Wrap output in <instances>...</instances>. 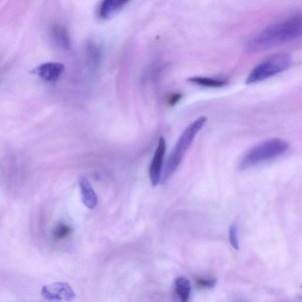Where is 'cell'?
Listing matches in <instances>:
<instances>
[{
  "label": "cell",
  "mask_w": 302,
  "mask_h": 302,
  "mask_svg": "<svg viewBox=\"0 0 302 302\" xmlns=\"http://www.w3.org/2000/svg\"><path fill=\"white\" fill-rule=\"evenodd\" d=\"M292 58L288 53L274 54L254 67L246 80L247 85L263 81L285 71L290 67Z\"/></svg>",
  "instance_id": "cell-4"
},
{
  "label": "cell",
  "mask_w": 302,
  "mask_h": 302,
  "mask_svg": "<svg viewBox=\"0 0 302 302\" xmlns=\"http://www.w3.org/2000/svg\"><path fill=\"white\" fill-rule=\"evenodd\" d=\"M288 141L281 138H273L263 141L250 149L243 155L239 168L245 170L260 163L274 159L284 154L289 149Z\"/></svg>",
  "instance_id": "cell-3"
},
{
  "label": "cell",
  "mask_w": 302,
  "mask_h": 302,
  "mask_svg": "<svg viewBox=\"0 0 302 302\" xmlns=\"http://www.w3.org/2000/svg\"><path fill=\"white\" fill-rule=\"evenodd\" d=\"M301 14H296L269 25L247 41V52H262L297 39L302 35Z\"/></svg>",
  "instance_id": "cell-1"
},
{
  "label": "cell",
  "mask_w": 302,
  "mask_h": 302,
  "mask_svg": "<svg viewBox=\"0 0 302 302\" xmlns=\"http://www.w3.org/2000/svg\"><path fill=\"white\" fill-rule=\"evenodd\" d=\"M41 295L49 301H72L76 298L75 292L71 287L64 282L44 286L41 289Z\"/></svg>",
  "instance_id": "cell-5"
},
{
  "label": "cell",
  "mask_w": 302,
  "mask_h": 302,
  "mask_svg": "<svg viewBox=\"0 0 302 302\" xmlns=\"http://www.w3.org/2000/svg\"><path fill=\"white\" fill-rule=\"evenodd\" d=\"M65 66L63 64L49 62L41 64L33 70V72L40 76L48 82H55L63 72Z\"/></svg>",
  "instance_id": "cell-7"
},
{
  "label": "cell",
  "mask_w": 302,
  "mask_h": 302,
  "mask_svg": "<svg viewBox=\"0 0 302 302\" xmlns=\"http://www.w3.org/2000/svg\"><path fill=\"white\" fill-rule=\"evenodd\" d=\"M207 121V118L202 116L189 124L183 132L167 159L160 180L162 182L168 181L178 168L184 159L185 153L191 146L195 137L204 126Z\"/></svg>",
  "instance_id": "cell-2"
},
{
  "label": "cell",
  "mask_w": 302,
  "mask_h": 302,
  "mask_svg": "<svg viewBox=\"0 0 302 302\" xmlns=\"http://www.w3.org/2000/svg\"><path fill=\"white\" fill-rule=\"evenodd\" d=\"M51 36L55 42L63 49H68L70 47V40L68 32L62 25L55 24L51 28Z\"/></svg>",
  "instance_id": "cell-9"
},
{
  "label": "cell",
  "mask_w": 302,
  "mask_h": 302,
  "mask_svg": "<svg viewBox=\"0 0 302 302\" xmlns=\"http://www.w3.org/2000/svg\"><path fill=\"white\" fill-rule=\"evenodd\" d=\"M187 81L195 85L210 88H222L227 84L226 80L202 76L192 77L188 78Z\"/></svg>",
  "instance_id": "cell-10"
},
{
  "label": "cell",
  "mask_w": 302,
  "mask_h": 302,
  "mask_svg": "<svg viewBox=\"0 0 302 302\" xmlns=\"http://www.w3.org/2000/svg\"><path fill=\"white\" fill-rule=\"evenodd\" d=\"M182 98V95L179 93H176V94H173L169 96L168 99V104L170 106L175 105L176 103H178L180 99Z\"/></svg>",
  "instance_id": "cell-16"
},
{
  "label": "cell",
  "mask_w": 302,
  "mask_h": 302,
  "mask_svg": "<svg viewBox=\"0 0 302 302\" xmlns=\"http://www.w3.org/2000/svg\"><path fill=\"white\" fill-rule=\"evenodd\" d=\"M175 292L176 295L183 302H187L190 298L191 285L187 278L179 277L175 281Z\"/></svg>",
  "instance_id": "cell-11"
},
{
  "label": "cell",
  "mask_w": 302,
  "mask_h": 302,
  "mask_svg": "<svg viewBox=\"0 0 302 302\" xmlns=\"http://www.w3.org/2000/svg\"><path fill=\"white\" fill-rule=\"evenodd\" d=\"M166 141L163 137H160L158 146L153 157L150 167L151 181L153 186L159 184L161 180L163 160L166 151Z\"/></svg>",
  "instance_id": "cell-6"
},
{
  "label": "cell",
  "mask_w": 302,
  "mask_h": 302,
  "mask_svg": "<svg viewBox=\"0 0 302 302\" xmlns=\"http://www.w3.org/2000/svg\"><path fill=\"white\" fill-rule=\"evenodd\" d=\"M229 238L230 243L233 248L236 250H239V239H238L237 224L234 223L230 227L229 230Z\"/></svg>",
  "instance_id": "cell-14"
},
{
  "label": "cell",
  "mask_w": 302,
  "mask_h": 302,
  "mask_svg": "<svg viewBox=\"0 0 302 302\" xmlns=\"http://www.w3.org/2000/svg\"><path fill=\"white\" fill-rule=\"evenodd\" d=\"M196 284L201 288L212 289L216 287L217 280L216 279H197Z\"/></svg>",
  "instance_id": "cell-15"
},
{
  "label": "cell",
  "mask_w": 302,
  "mask_h": 302,
  "mask_svg": "<svg viewBox=\"0 0 302 302\" xmlns=\"http://www.w3.org/2000/svg\"><path fill=\"white\" fill-rule=\"evenodd\" d=\"M72 228L66 224H58L53 231V236L54 239L59 241L65 239L72 232Z\"/></svg>",
  "instance_id": "cell-13"
},
{
  "label": "cell",
  "mask_w": 302,
  "mask_h": 302,
  "mask_svg": "<svg viewBox=\"0 0 302 302\" xmlns=\"http://www.w3.org/2000/svg\"><path fill=\"white\" fill-rule=\"evenodd\" d=\"M128 1H129V0H123V5L125 4V3L127 2Z\"/></svg>",
  "instance_id": "cell-17"
},
{
  "label": "cell",
  "mask_w": 302,
  "mask_h": 302,
  "mask_svg": "<svg viewBox=\"0 0 302 302\" xmlns=\"http://www.w3.org/2000/svg\"><path fill=\"white\" fill-rule=\"evenodd\" d=\"M123 5V0H103L99 9V15L102 18H109Z\"/></svg>",
  "instance_id": "cell-12"
},
{
  "label": "cell",
  "mask_w": 302,
  "mask_h": 302,
  "mask_svg": "<svg viewBox=\"0 0 302 302\" xmlns=\"http://www.w3.org/2000/svg\"><path fill=\"white\" fill-rule=\"evenodd\" d=\"M79 185L83 204L89 209L95 208L98 204V197L89 180L82 176L79 179Z\"/></svg>",
  "instance_id": "cell-8"
}]
</instances>
